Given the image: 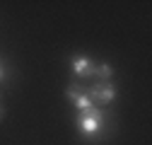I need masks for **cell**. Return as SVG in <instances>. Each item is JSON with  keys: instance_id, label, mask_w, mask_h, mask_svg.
<instances>
[{"instance_id": "obj_1", "label": "cell", "mask_w": 152, "mask_h": 145, "mask_svg": "<svg viewBox=\"0 0 152 145\" xmlns=\"http://www.w3.org/2000/svg\"><path fill=\"white\" fill-rule=\"evenodd\" d=\"M106 116H109L106 111H99L97 106H92V109H87V111L80 114L77 126H80V131H82V133L92 135V133H97L102 126H104V119H106Z\"/></svg>"}, {"instance_id": "obj_2", "label": "cell", "mask_w": 152, "mask_h": 145, "mask_svg": "<svg viewBox=\"0 0 152 145\" xmlns=\"http://www.w3.org/2000/svg\"><path fill=\"white\" fill-rule=\"evenodd\" d=\"M87 97L92 102H102V104H109L113 102V97H116V89H113L111 82H97V85H92L87 89Z\"/></svg>"}, {"instance_id": "obj_3", "label": "cell", "mask_w": 152, "mask_h": 145, "mask_svg": "<svg viewBox=\"0 0 152 145\" xmlns=\"http://www.w3.org/2000/svg\"><path fill=\"white\" fill-rule=\"evenodd\" d=\"M94 65L87 56H75L72 58V70H75V75H80V78H94Z\"/></svg>"}, {"instance_id": "obj_4", "label": "cell", "mask_w": 152, "mask_h": 145, "mask_svg": "<svg viewBox=\"0 0 152 145\" xmlns=\"http://www.w3.org/2000/svg\"><path fill=\"white\" fill-rule=\"evenodd\" d=\"M111 75H113V70L109 63H99L94 68V78H99V82H111Z\"/></svg>"}, {"instance_id": "obj_5", "label": "cell", "mask_w": 152, "mask_h": 145, "mask_svg": "<svg viewBox=\"0 0 152 145\" xmlns=\"http://www.w3.org/2000/svg\"><path fill=\"white\" fill-rule=\"evenodd\" d=\"M72 102H75V106H77L80 111H87V109H92V106H94V102L87 97V89H85V92H80L77 97H72Z\"/></svg>"}, {"instance_id": "obj_6", "label": "cell", "mask_w": 152, "mask_h": 145, "mask_svg": "<svg viewBox=\"0 0 152 145\" xmlns=\"http://www.w3.org/2000/svg\"><path fill=\"white\" fill-rule=\"evenodd\" d=\"M5 78V70H3V65H0V80H3Z\"/></svg>"}, {"instance_id": "obj_7", "label": "cell", "mask_w": 152, "mask_h": 145, "mask_svg": "<svg viewBox=\"0 0 152 145\" xmlns=\"http://www.w3.org/2000/svg\"><path fill=\"white\" fill-rule=\"evenodd\" d=\"M3 116H5V109H3V106H0V119H3Z\"/></svg>"}]
</instances>
